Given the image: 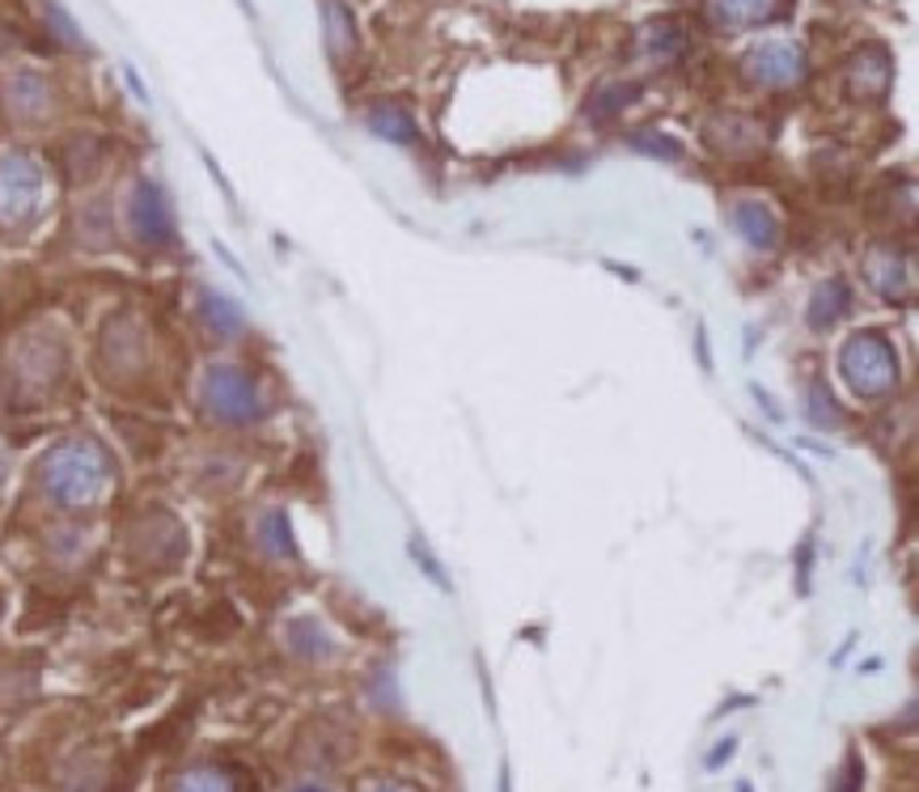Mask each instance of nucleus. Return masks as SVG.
<instances>
[{
  "label": "nucleus",
  "mask_w": 919,
  "mask_h": 792,
  "mask_svg": "<svg viewBox=\"0 0 919 792\" xmlns=\"http://www.w3.org/2000/svg\"><path fill=\"white\" fill-rule=\"evenodd\" d=\"M407 552H411V559H416V568H420V573H425L428 580H432V585L441 589V594H449V589H453V580H449V573L441 568V564H437V555H432V552L425 547V543H420V534H411V538H407Z\"/></svg>",
  "instance_id": "obj_15"
},
{
  "label": "nucleus",
  "mask_w": 919,
  "mask_h": 792,
  "mask_svg": "<svg viewBox=\"0 0 919 792\" xmlns=\"http://www.w3.org/2000/svg\"><path fill=\"white\" fill-rule=\"evenodd\" d=\"M39 483H43L48 501L64 504V508H85L106 492L111 457L90 436H72V441H60L55 450H48Z\"/></svg>",
  "instance_id": "obj_1"
},
{
  "label": "nucleus",
  "mask_w": 919,
  "mask_h": 792,
  "mask_svg": "<svg viewBox=\"0 0 919 792\" xmlns=\"http://www.w3.org/2000/svg\"><path fill=\"white\" fill-rule=\"evenodd\" d=\"M127 225H132V238L149 246V250H165L170 241L178 238V220H174V208L157 183L141 178L132 187V199H127Z\"/></svg>",
  "instance_id": "obj_5"
},
{
  "label": "nucleus",
  "mask_w": 919,
  "mask_h": 792,
  "mask_svg": "<svg viewBox=\"0 0 919 792\" xmlns=\"http://www.w3.org/2000/svg\"><path fill=\"white\" fill-rule=\"evenodd\" d=\"M755 399H758V408L767 411L772 420H779V408H776V403H772V399H767V390H758V385H755Z\"/></svg>",
  "instance_id": "obj_23"
},
{
  "label": "nucleus",
  "mask_w": 919,
  "mask_h": 792,
  "mask_svg": "<svg viewBox=\"0 0 919 792\" xmlns=\"http://www.w3.org/2000/svg\"><path fill=\"white\" fill-rule=\"evenodd\" d=\"M374 132H381V136H395V141H411V123L402 120L399 111H374Z\"/></svg>",
  "instance_id": "obj_18"
},
{
  "label": "nucleus",
  "mask_w": 919,
  "mask_h": 792,
  "mask_svg": "<svg viewBox=\"0 0 919 792\" xmlns=\"http://www.w3.org/2000/svg\"><path fill=\"white\" fill-rule=\"evenodd\" d=\"M632 144L644 148V153H657V157H678V144L665 141V136H644V132H640V136H632Z\"/></svg>",
  "instance_id": "obj_21"
},
{
  "label": "nucleus",
  "mask_w": 919,
  "mask_h": 792,
  "mask_svg": "<svg viewBox=\"0 0 919 792\" xmlns=\"http://www.w3.org/2000/svg\"><path fill=\"white\" fill-rule=\"evenodd\" d=\"M809 573H814V534H805L801 555H797V589L809 594Z\"/></svg>",
  "instance_id": "obj_20"
},
{
  "label": "nucleus",
  "mask_w": 919,
  "mask_h": 792,
  "mask_svg": "<svg viewBox=\"0 0 919 792\" xmlns=\"http://www.w3.org/2000/svg\"><path fill=\"white\" fill-rule=\"evenodd\" d=\"M839 373L860 399H881L898 385V352L881 331H860L839 352Z\"/></svg>",
  "instance_id": "obj_3"
},
{
  "label": "nucleus",
  "mask_w": 919,
  "mask_h": 792,
  "mask_svg": "<svg viewBox=\"0 0 919 792\" xmlns=\"http://www.w3.org/2000/svg\"><path fill=\"white\" fill-rule=\"evenodd\" d=\"M733 745H737V742H733V738H729V742H721V745H716V750H712V759H707V768H716V763H721L725 754H733Z\"/></svg>",
  "instance_id": "obj_24"
},
{
  "label": "nucleus",
  "mask_w": 919,
  "mask_h": 792,
  "mask_svg": "<svg viewBox=\"0 0 919 792\" xmlns=\"http://www.w3.org/2000/svg\"><path fill=\"white\" fill-rule=\"evenodd\" d=\"M695 339H700V364H704V369H712V348H707V331H704V327L695 331Z\"/></svg>",
  "instance_id": "obj_22"
},
{
  "label": "nucleus",
  "mask_w": 919,
  "mask_h": 792,
  "mask_svg": "<svg viewBox=\"0 0 919 792\" xmlns=\"http://www.w3.org/2000/svg\"><path fill=\"white\" fill-rule=\"evenodd\" d=\"M750 72L758 81H767V85H788V81H797L805 72V60L801 51L793 48H763L750 55Z\"/></svg>",
  "instance_id": "obj_10"
},
{
  "label": "nucleus",
  "mask_w": 919,
  "mask_h": 792,
  "mask_svg": "<svg viewBox=\"0 0 919 792\" xmlns=\"http://www.w3.org/2000/svg\"><path fill=\"white\" fill-rule=\"evenodd\" d=\"M4 102H9V111L18 120H43L51 111V85L39 72H18L4 85Z\"/></svg>",
  "instance_id": "obj_7"
},
{
  "label": "nucleus",
  "mask_w": 919,
  "mask_h": 792,
  "mask_svg": "<svg viewBox=\"0 0 919 792\" xmlns=\"http://www.w3.org/2000/svg\"><path fill=\"white\" fill-rule=\"evenodd\" d=\"M297 792H323V789H297Z\"/></svg>",
  "instance_id": "obj_25"
},
{
  "label": "nucleus",
  "mask_w": 919,
  "mask_h": 792,
  "mask_svg": "<svg viewBox=\"0 0 919 792\" xmlns=\"http://www.w3.org/2000/svg\"><path fill=\"white\" fill-rule=\"evenodd\" d=\"M259 543H263V547H267L272 555H293V534H288V517H284L280 508H272V513L263 517Z\"/></svg>",
  "instance_id": "obj_14"
},
{
  "label": "nucleus",
  "mask_w": 919,
  "mask_h": 792,
  "mask_svg": "<svg viewBox=\"0 0 919 792\" xmlns=\"http://www.w3.org/2000/svg\"><path fill=\"white\" fill-rule=\"evenodd\" d=\"M200 399H204V411L213 420H221V424H255V420L267 415V399H263L259 382L246 369L229 364V360L204 369Z\"/></svg>",
  "instance_id": "obj_2"
},
{
  "label": "nucleus",
  "mask_w": 919,
  "mask_h": 792,
  "mask_svg": "<svg viewBox=\"0 0 919 792\" xmlns=\"http://www.w3.org/2000/svg\"><path fill=\"white\" fill-rule=\"evenodd\" d=\"M13 369H18L30 385H48V382H55L60 369H64V348L48 336L25 339L22 348H18V357H13Z\"/></svg>",
  "instance_id": "obj_6"
},
{
  "label": "nucleus",
  "mask_w": 919,
  "mask_h": 792,
  "mask_svg": "<svg viewBox=\"0 0 919 792\" xmlns=\"http://www.w3.org/2000/svg\"><path fill=\"white\" fill-rule=\"evenodd\" d=\"M848 285L844 280H830V285H823L818 292H814V301H809V327L814 331H826L835 318H844L848 313Z\"/></svg>",
  "instance_id": "obj_13"
},
{
  "label": "nucleus",
  "mask_w": 919,
  "mask_h": 792,
  "mask_svg": "<svg viewBox=\"0 0 919 792\" xmlns=\"http://www.w3.org/2000/svg\"><path fill=\"white\" fill-rule=\"evenodd\" d=\"M153 522H157V534L149 529V522H141L136 526V555L141 559H149V564H162V552H157V543H165V552L183 555V547H187V538H183V526L170 517V513H153Z\"/></svg>",
  "instance_id": "obj_9"
},
{
  "label": "nucleus",
  "mask_w": 919,
  "mask_h": 792,
  "mask_svg": "<svg viewBox=\"0 0 919 792\" xmlns=\"http://www.w3.org/2000/svg\"><path fill=\"white\" fill-rule=\"evenodd\" d=\"M779 0H707V18L716 25H755L767 22Z\"/></svg>",
  "instance_id": "obj_12"
},
{
  "label": "nucleus",
  "mask_w": 919,
  "mask_h": 792,
  "mask_svg": "<svg viewBox=\"0 0 919 792\" xmlns=\"http://www.w3.org/2000/svg\"><path fill=\"white\" fill-rule=\"evenodd\" d=\"M43 208V166L25 153H0V229H25Z\"/></svg>",
  "instance_id": "obj_4"
},
{
  "label": "nucleus",
  "mask_w": 919,
  "mask_h": 792,
  "mask_svg": "<svg viewBox=\"0 0 919 792\" xmlns=\"http://www.w3.org/2000/svg\"><path fill=\"white\" fill-rule=\"evenodd\" d=\"M200 322L213 331L216 339H237L246 331V313L234 297L216 292V288H200Z\"/></svg>",
  "instance_id": "obj_8"
},
{
  "label": "nucleus",
  "mask_w": 919,
  "mask_h": 792,
  "mask_svg": "<svg viewBox=\"0 0 919 792\" xmlns=\"http://www.w3.org/2000/svg\"><path fill=\"white\" fill-rule=\"evenodd\" d=\"M178 792H229V780L216 771H191L178 780Z\"/></svg>",
  "instance_id": "obj_17"
},
{
  "label": "nucleus",
  "mask_w": 919,
  "mask_h": 792,
  "mask_svg": "<svg viewBox=\"0 0 919 792\" xmlns=\"http://www.w3.org/2000/svg\"><path fill=\"white\" fill-rule=\"evenodd\" d=\"M288 645L297 648V652H306V657H323V652H330L327 636L318 631V624H309V619L288 627Z\"/></svg>",
  "instance_id": "obj_16"
},
{
  "label": "nucleus",
  "mask_w": 919,
  "mask_h": 792,
  "mask_svg": "<svg viewBox=\"0 0 919 792\" xmlns=\"http://www.w3.org/2000/svg\"><path fill=\"white\" fill-rule=\"evenodd\" d=\"M0 475H4V457H0Z\"/></svg>",
  "instance_id": "obj_26"
},
{
  "label": "nucleus",
  "mask_w": 919,
  "mask_h": 792,
  "mask_svg": "<svg viewBox=\"0 0 919 792\" xmlns=\"http://www.w3.org/2000/svg\"><path fill=\"white\" fill-rule=\"evenodd\" d=\"M733 225H737V234L750 241V246H758V250H772L779 241V225L776 216H772V208H763V204H737L733 208Z\"/></svg>",
  "instance_id": "obj_11"
},
{
  "label": "nucleus",
  "mask_w": 919,
  "mask_h": 792,
  "mask_svg": "<svg viewBox=\"0 0 919 792\" xmlns=\"http://www.w3.org/2000/svg\"><path fill=\"white\" fill-rule=\"evenodd\" d=\"M330 39H335V51L353 48V30H348V9L344 4H330Z\"/></svg>",
  "instance_id": "obj_19"
}]
</instances>
